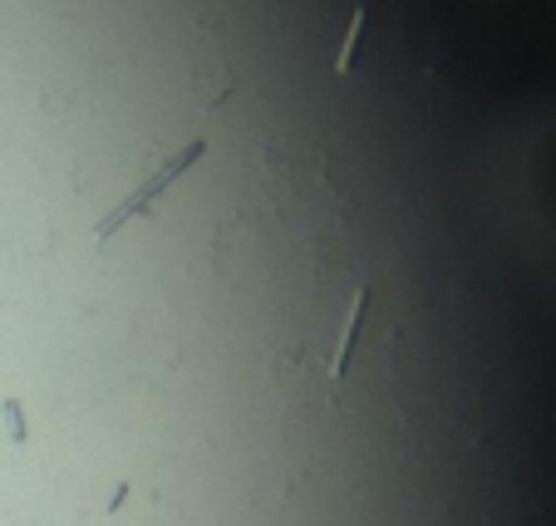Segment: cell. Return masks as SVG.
<instances>
[{
  "instance_id": "obj_1",
  "label": "cell",
  "mask_w": 556,
  "mask_h": 526,
  "mask_svg": "<svg viewBox=\"0 0 556 526\" xmlns=\"http://www.w3.org/2000/svg\"><path fill=\"white\" fill-rule=\"evenodd\" d=\"M256 232L281 242V349L276 374L320 409H355L369 384L389 380L400 355V316L375 266L365 261L350 207L320 168H276L266 158L262 207L247 211Z\"/></svg>"
},
{
  "instance_id": "obj_2",
  "label": "cell",
  "mask_w": 556,
  "mask_h": 526,
  "mask_svg": "<svg viewBox=\"0 0 556 526\" xmlns=\"http://www.w3.org/2000/svg\"><path fill=\"white\" fill-rule=\"evenodd\" d=\"M202 153H207V133H198V138H188V143L178 147V153H168V158H157L153 168H148V178L138 182L134 192H128L124 202H118L109 217H99V227H94V242H109V236H118L128 227V221H138V217H148V211L157 207V202L173 192V182L182 178V172L192 168V163H202Z\"/></svg>"
},
{
  "instance_id": "obj_3",
  "label": "cell",
  "mask_w": 556,
  "mask_h": 526,
  "mask_svg": "<svg viewBox=\"0 0 556 526\" xmlns=\"http://www.w3.org/2000/svg\"><path fill=\"white\" fill-rule=\"evenodd\" d=\"M359 40H365V0H359V5H355V21H350V40H345V50H340V74H350V69H355Z\"/></svg>"
},
{
  "instance_id": "obj_4",
  "label": "cell",
  "mask_w": 556,
  "mask_h": 526,
  "mask_svg": "<svg viewBox=\"0 0 556 526\" xmlns=\"http://www.w3.org/2000/svg\"><path fill=\"white\" fill-rule=\"evenodd\" d=\"M5 419H11V438L25 442V419H21V403H5Z\"/></svg>"
}]
</instances>
